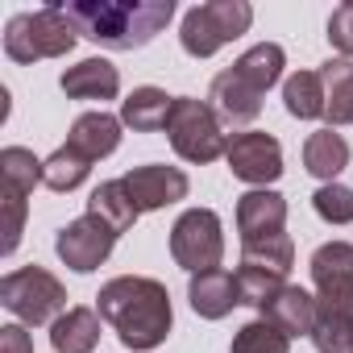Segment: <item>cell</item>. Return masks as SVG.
Masks as SVG:
<instances>
[{
    "label": "cell",
    "instance_id": "32",
    "mask_svg": "<svg viewBox=\"0 0 353 353\" xmlns=\"http://www.w3.org/2000/svg\"><path fill=\"white\" fill-rule=\"evenodd\" d=\"M0 196H5V254H13L21 245V233H26V196L13 192V188H0Z\"/></svg>",
    "mask_w": 353,
    "mask_h": 353
},
{
    "label": "cell",
    "instance_id": "25",
    "mask_svg": "<svg viewBox=\"0 0 353 353\" xmlns=\"http://www.w3.org/2000/svg\"><path fill=\"white\" fill-rule=\"evenodd\" d=\"M42 158H34V150L26 145H5L0 150V188H13L21 196H30L42 183Z\"/></svg>",
    "mask_w": 353,
    "mask_h": 353
},
{
    "label": "cell",
    "instance_id": "7",
    "mask_svg": "<svg viewBox=\"0 0 353 353\" xmlns=\"http://www.w3.org/2000/svg\"><path fill=\"white\" fill-rule=\"evenodd\" d=\"M170 258L188 274L216 270L225 258V225L212 208H188L170 225Z\"/></svg>",
    "mask_w": 353,
    "mask_h": 353
},
{
    "label": "cell",
    "instance_id": "21",
    "mask_svg": "<svg viewBox=\"0 0 353 353\" xmlns=\"http://www.w3.org/2000/svg\"><path fill=\"white\" fill-rule=\"evenodd\" d=\"M320 79L328 92V108H324L328 129L353 125V59H328L320 67Z\"/></svg>",
    "mask_w": 353,
    "mask_h": 353
},
{
    "label": "cell",
    "instance_id": "31",
    "mask_svg": "<svg viewBox=\"0 0 353 353\" xmlns=\"http://www.w3.org/2000/svg\"><path fill=\"white\" fill-rule=\"evenodd\" d=\"M312 345H316V353H353V320L320 312L316 328H312Z\"/></svg>",
    "mask_w": 353,
    "mask_h": 353
},
{
    "label": "cell",
    "instance_id": "14",
    "mask_svg": "<svg viewBox=\"0 0 353 353\" xmlns=\"http://www.w3.org/2000/svg\"><path fill=\"white\" fill-rule=\"evenodd\" d=\"M262 312V320H270V324H279L291 341L295 336H312V328H316V316H320V303H316V295L307 291V287H299V283H287L270 303H262L258 307Z\"/></svg>",
    "mask_w": 353,
    "mask_h": 353
},
{
    "label": "cell",
    "instance_id": "26",
    "mask_svg": "<svg viewBox=\"0 0 353 353\" xmlns=\"http://www.w3.org/2000/svg\"><path fill=\"white\" fill-rule=\"evenodd\" d=\"M88 174H92V162H88L83 154H75L71 145H59V150L46 158V166H42V183L63 196V192H75Z\"/></svg>",
    "mask_w": 353,
    "mask_h": 353
},
{
    "label": "cell",
    "instance_id": "1",
    "mask_svg": "<svg viewBox=\"0 0 353 353\" xmlns=\"http://www.w3.org/2000/svg\"><path fill=\"white\" fill-rule=\"evenodd\" d=\"M96 312L112 324V332L121 336L125 349L133 353H150L170 336L174 312H170V291L166 283L150 279V274H117L100 287L96 295Z\"/></svg>",
    "mask_w": 353,
    "mask_h": 353
},
{
    "label": "cell",
    "instance_id": "10",
    "mask_svg": "<svg viewBox=\"0 0 353 353\" xmlns=\"http://www.w3.org/2000/svg\"><path fill=\"white\" fill-rule=\"evenodd\" d=\"M225 162L233 170V179H241L250 188H270V183L283 179V145H279V137L258 133V129L233 133L229 150H225Z\"/></svg>",
    "mask_w": 353,
    "mask_h": 353
},
{
    "label": "cell",
    "instance_id": "16",
    "mask_svg": "<svg viewBox=\"0 0 353 353\" xmlns=\"http://www.w3.org/2000/svg\"><path fill=\"white\" fill-rule=\"evenodd\" d=\"M121 117H112V112H104V108H92V112H83V117H75V125H71V133H67V145L75 150V154H83L88 162H100V158H108V154H117V145H121Z\"/></svg>",
    "mask_w": 353,
    "mask_h": 353
},
{
    "label": "cell",
    "instance_id": "6",
    "mask_svg": "<svg viewBox=\"0 0 353 353\" xmlns=\"http://www.w3.org/2000/svg\"><path fill=\"white\" fill-rule=\"evenodd\" d=\"M0 303L21 324H54L67 312V287L46 266H21L0 279Z\"/></svg>",
    "mask_w": 353,
    "mask_h": 353
},
{
    "label": "cell",
    "instance_id": "29",
    "mask_svg": "<svg viewBox=\"0 0 353 353\" xmlns=\"http://www.w3.org/2000/svg\"><path fill=\"white\" fill-rule=\"evenodd\" d=\"M241 262L291 274V266H295V241H291V233H279V237H266V241H250V245H241Z\"/></svg>",
    "mask_w": 353,
    "mask_h": 353
},
{
    "label": "cell",
    "instance_id": "9",
    "mask_svg": "<svg viewBox=\"0 0 353 353\" xmlns=\"http://www.w3.org/2000/svg\"><path fill=\"white\" fill-rule=\"evenodd\" d=\"M117 237H121L117 229H108L100 216L83 212V216H75V221H67V225L59 229V237H54V254L63 258L67 270H75V274H92V270H100V266L112 258Z\"/></svg>",
    "mask_w": 353,
    "mask_h": 353
},
{
    "label": "cell",
    "instance_id": "5",
    "mask_svg": "<svg viewBox=\"0 0 353 353\" xmlns=\"http://www.w3.org/2000/svg\"><path fill=\"white\" fill-rule=\"evenodd\" d=\"M166 137L183 162H216L229 150V133H225L221 117L212 112L208 100H196V96H174Z\"/></svg>",
    "mask_w": 353,
    "mask_h": 353
},
{
    "label": "cell",
    "instance_id": "8",
    "mask_svg": "<svg viewBox=\"0 0 353 353\" xmlns=\"http://www.w3.org/2000/svg\"><path fill=\"white\" fill-rule=\"evenodd\" d=\"M307 266H312L320 312L353 320V245L349 241H324Z\"/></svg>",
    "mask_w": 353,
    "mask_h": 353
},
{
    "label": "cell",
    "instance_id": "22",
    "mask_svg": "<svg viewBox=\"0 0 353 353\" xmlns=\"http://www.w3.org/2000/svg\"><path fill=\"white\" fill-rule=\"evenodd\" d=\"M283 67H287V50H283L279 42H258V46H250V50L233 63V71H237L254 92H262V96L283 79Z\"/></svg>",
    "mask_w": 353,
    "mask_h": 353
},
{
    "label": "cell",
    "instance_id": "23",
    "mask_svg": "<svg viewBox=\"0 0 353 353\" xmlns=\"http://www.w3.org/2000/svg\"><path fill=\"white\" fill-rule=\"evenodd\" d=\"M283 108H287L295 121H320L324 108H328V92H324L320 71H295V75L283 83Z\"/></svg>",
    "mask_w": 353,
    "mask_h": 353
},
{
    "label": "cell",
    "instance_id": "30",
    "mask_svg": "<svg viewBox=\"0 0 353 353\" xmlns=\"http://www.w3.org/2000/svg\"><path fill=\"white\" fill-rule=\"evenodd\" d=\"M312 208L324 225H353V188L345 183H320L312 196Z\"/></svg>",
    "mask_w": 353,
    "mask_h": 353
},
{
    "label": "cell",
    "instance_id": "4",
    "mask_svg": "<svg viewBox=\"0 0 353 353\" xmlns=\"http://www.w3.org/2000/svg\"><path fill=\"white\" fill-rule=\"evenodd\" d=\"M250 26H254V5H245V0H208V5L188 9L179 26V42L192 59H212L229 42L250 34Z\"/></svg>",
    "mask_w": 353,
    "mask_h": 353
},
{
    "label": "cell",
    "instance_id": "33",
    "mask_svg": "<svg viewBox=\"0 0 353 353\" xmlns=\"http://www.w3.org/2000/svg\"><path fill=\"white\" fill-rule=\"evenodd\" d=\"M328 42L341 59H353V0L349 5H336L328 17Z\"/></svg>",
    "mask_w": 353,
    "mask_h": 353
},
{
    "label": "cell",
    "instance_id": "20",
    "mask_svg": "<svg viewBox=\"0 0 353 353\" xmlns=\"http://www.w3.org/2000/svg\"><path fill=\"white\" fill-rule=\"evenodd\" d=\"M303 166L320 183H336V174L349 166V141L332 129H316L303 141Z\"/></svg>",
    "mask_w": 353,
    "mask_h": 353
},
{
    "label": "cell",
    "instance_id": "13",
    "mask_svg": "<svg viewBox=\"0 0 353 353\" xmlns=\"http://www.w3.org/2000/svg\"><path fill=\"white\" fill-rule=\"evenodd\" d=\"M208 104H212V112L221 117V125H250V121H258V112H262V92H254L233 67L229 71H221L216 79H212V88H208Z\"/></svg>",
    "mask_w": 353,
    "mask_h": 353
},
{
    "label": "cell",
    "instance_id": "12",
    "mask_svg": "<svg viewBox=\"0 0 353 353\" xmlns=\"http://www.w3.org/2000/svg\"><path fill=\"white\" fill-rule=\"evenodd\" d=\"M237 233H241V245L287 233V200H283L274 188H254V192H245V196L237 200Z\"/></svg>",
    "mask_w": 353,
    "mask_h": 353
},
{
    "label": "cell",
    "instance_id": "3",
    "mask_svg": "<svg viewBox=\"0 0 353 353\" xmlns=\"http://www.w3.org/2000/svg\"><path fill=\"white\" fill-rule=\"evenodd\" d=\"M79 42V30L63 13V5H46L38 13H17L5 26V54L21 67L42 63V59H63Z\"/></svg>",
    "mask_w": 353,
    "mask_h": 353
},
{
    "label": "cell",
    "instance_id": "2",
    "mask_svg": "<svg viewBox=\"0 0 353 353\" xmlns=\"http://www.w3.org/2000/svg\"><path fill=\"white\" fill-rule=\"evenodd\" d=\"M79 38L100 50H141L174 17V0H71L63 5Z\"/></svg>",
    "mask_w": 353,
    "mask_h": 353
},
{
    "label": "cell",
    "instance_id": "18",
    "mask_svg": "<svg viewBox=\"0 0 353 353\" xmlns=\"http://www.w3.org/2000/svg\"><path fill=\"white\" fill-rule=\"evenodd\" d=\"M100 312L96 307H67L50 324V349L54 353H92L100 345Z\"/></svg>",
    "mask_w": 353,
    "mask_h": 353
},
{
    "label": "cell",
    "instance_id": "15",
    "mask_svg": "<svg viewBox=\"0 0 353 353\" xmlns=\"http://www.w3.org/2000/svg\"><path fill=\"white\" fill-rule=\"evenodd\" d=\"M188 299H192V312H196V316H204V320H225L233 307H241L237 274H229L225 266L204 270V274H192Z\"/></svg>",
    "mask_w": 353,
    "mask_h": 353
},
{
    "label": "cell",
    "instance_id": "17",
    "mask_svg": "<svg viewBox=\"0 0 353 353\" xmlns=\"http://www.w3.org/2000/svg\"><path fill=\"white\" fill-rule=\"evenodd\" d=\"M59 88L71 96V100H117L121 92V71L108 63V59H83L75 67L63 71Z\"/></svg>",
    "mask_w": 353,
    "mask_h": 353
},
{
    "label": "cell",
    "instance_id": "24",
    "mask_svg": "<svg viewBox=\"0 0 353 353\" xmlns=\"http://www.w3.org/2000/svg\"><path fill=\"white\" fill-rule=\"evenodd\" d=\"M88 212L92 216H100L108 229H117V233H129L133 225H137V208H133V200H129V192H125V179H104L92 196H88Z\"/></svg>",
    "mask_w": 353,
    "mask_h": 353
},
{
    "label": "cell",
    "instance_id": "19",
    "mask_svg": "<svg viewBox=\"0 0 353 353\" xmlns=\"http://www.w3.org/2000/svg\"><path fill=\"white\" fill-rule=\"evenodd\" d=\"M170 108H174V96H166L162 88H133L121 100V121L133 133H158V129H166Z\"/></svg>",
    "mask_w": 353,
    "mask_h": 353
},
{
    "label": "cell",
    "instance_id": "28",
    "mask_svg": "<svg viewBox=\"0 0 353 353\" xmlns=\"http://www.w3.org/2000/svg\"><path fill=\"white\" fill-rule=\"evenodd\" d=\"M283 287H287V274H279V270L250 266V262H241V266H237V291H241V303H250V307L270 303Z\"/></svg>",
    "mask_w": 353,
    "mask_h": 353
},
{
    "label": "cell",
    "instance_id": "27",
    "mask_svg": "<svg viewBox=\"0 0 353 353\" xmlns=\"http://www.w3.org/2000/svg\"><path fill=\"white\" fill-rule=\"evenodd\" d=\"M229 353H291V336L279 324H270V320L258 316V320H250V324L237 328Z\"/></svg>",
    "mask_w": 353,
    "mask_h": 353
},
{
    "label": "cell",
    "instance_id": "11",
    "mask_svg": "<svg viewBox=\"0 0 353 353\" xmlns=\"http://www.w3.org/2000/svg\"><path fill=\"white\" fill-rule=\"evenodd\" d=\"M125 179V192L133 200L137 212H158V208H170V204H179L188 200L192 183H188V174L179 166H162V162H145V166H133L129 174H121Z\"/></svg>",
    "mask_w": 353,
    "mask_h": 353
},
{
    "label": "cell",
    "instance_id": "34",
    "mask_svg": "<svg viewBox=\"0 0 353 353\" xmlns=\"http://www.w3.org/2000/svg\"><path fill=\"white\" fill-rule=\"evenodd\" d=\"M0 353H34V341L26 324H5L0 328Z\"/></svg>",
    "mask_w": 353,
    "mask_h": 353
}]
</instances>
